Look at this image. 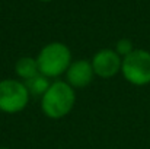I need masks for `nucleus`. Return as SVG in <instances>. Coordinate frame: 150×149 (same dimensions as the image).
Instances as JSON below:
<instances>
[{
	"mask_svg": "<svg viewBox=\"0 0 150 149\" xmlns=\"http://www.w3.org/2000/svg\"><path fill=\"white\" fill-rule=\"evenodd\" d=\"M76 102V92L66 81L51 82L47 92L41 97V111L51 120L69 115Z\"/></svg>",
	"mask_w": 150,
	"mask_h": 149,
	"instance_id": "nucleus-1",
	"label": "nucleus"
},
{
	"mask_svg": "<svg viewBox=\"0 0 150 149\" xmlns=\"http://www.w3.org/2000/svg\"><path fill=\"white\" fill-rule=\"evenodd\" d=\"M71 61V50L69 48V46L60 41L45 44L37 56L40 73L47 76L48 79L66 75Z\"/></svg>",
	"mask_w": 150,
	"mask_h": 149,
	"instance_id": "nucleus-2",
	"label": "nucleus"
},
{
	"mask_svg": "<svg viewBox=\"0 0 150 149\" xmlns=\"http://www.w3.org/2000/svg\"><path fill=\"white\" fill-rule=\"evenodd\" d=\"M122 78L134 86H146L150 83V51L136 48L122 58Z\"/></svg>",
	"mask_w": 150,
	"mask_h": 149,
	"instance_id": "nucleus-3",
	"label": "nucleus"
},
{
	"mask_svg": "<svg viewBox=\"0 0 150 149\" xmlns=\"http://www.w3.org/2000/svg\"><path fill=\"white\" fill-rule=\"evenodd\" d=\"M31 94L25 82L18 79L0 81V111L4 114H16L26 108Z\"/></svg>",
	"mask_w": 150,
	"mask_h": 149,
	"instance_id": "nucleus-4",
	"label": "nucleus"
},
{
	"mask_svg": "<svg viewBox=\"0 0 150 149\" xmlns=\"http://www.w3.org/2000/svg\"><path fill=\"white\" fill-rule=\"evenodd\" d=\"M95 76L102 79H111L121 73L122 58L114 48H102L96 51L91 60Z\"/></svg>",
	"mask_w": 150,
	"mask_h": 149,
	"instance_id": "nucleus-5",
	"label": "nucleus"
},
{
	"mask_svg": "<svg viewBox=\"0 0 150 149\" xmlns=\"http://www.w3.org/2000/svg\"><path fill=\"white\" fill-rule=\"evenodd\" d=\"M93 76L91 60H74L66 72V82L71 88H86L92 83Z\"/></svg>",
	"mask_w": 150,
	"mask_h": 149,
	"instance_id": "nucleus-6",
	"label": "nucleus"
},
{
	"mask_svg": "<svg viewBox=\"0 0 150 149\" xmlns=\"http://www.w3.org/2000/svg\"><path fill=\"white\" fill-rule=\"evenodd\" d=\"M15 72H16V76L22 82H26V81L35 78L37 75H40L37 57H29V56L21 57L15 64Z\"/></svg>",
	"mask_w": 150,
	"mask_h": 149,
	"instance_id": "nucleus-7",
	"label": "nucleus"
},
{
	"mask_svg": "<svg viewBox=\"0 0 150 149\" xmlns=\"http://www.w3.org/2000/svg\"><path fill=\"white\" fill-rule=\"evenodd\" d=\"M25 85H26V88H28V91H29L31 95L42 97V95L47 92V89L50 88L51 82H50V79H48L47 76H44V75L40 73V75H37L35 78L26 81Z\"/></svg>",
	"mask_w": 150,
	"mask_h": 149,
	"instance_id": "nucleus-8",
	"label": "nucleus"
},
{
	"mask_svg": "<svg viewBox=\"0 0 150 149\" xmlns=\"http://www.w3.org/2000/svg\"><path fill=\"white\" fill-rule=\"evenodd\" d=\"M115 51H117V54L121 57V58H124V57H127L128 54H131L133 51H134V46H133V41L131 40H128V38H121V40H118L117 41V44H115Z\"/></svg>",
	"mask_w": 150,
	"mask_h": 149,
	"instance_id": "nucleus-9",
	"label": "nucleus"
},
{
	"mask_svg": "<svg viewBox=\"0 0 150 149\" xmlns=\"http://www.w3.org/2000/svg\"><path fill=\"white\" fill-rule=\"evenodd\" d=\"M38 1H42V3H48V1H52V0H38Z\"/></svg>",
	"mask_w": 150,
	"mask_h": 149,
	"instance_id": "nucleus-10",
	"label": "nucleus"
},
{
	"mask_svg": "<svg viewBox=\"0 0 150 149\" xmlns=\"http://www.w3.org/2000/svg\"><path fill=\"white\" fill-rule=\"evenodd\" d=\"M0 149H10V148H6V146H1Z\"/></svg>",
	"mask_w": 150,
	"mask_h": 149,
	"instance_id": "nucleus-11",
	"label": "nucleus"
}]
</instances>
